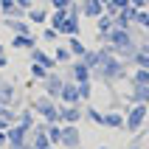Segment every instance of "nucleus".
Instances as JSON below:
<instances>
[{
    "instance_id": "6",
    "label": "nucleus",
    "mask_w": 149,
    "mask_h": 149,
    "mask_svg": "<svg viewBox=\"0 0 149 149\" xmlns=\"http://www.w3.org/2000/svg\"><path fill=\"white\" fill-rule=\"evenodd\" d=\"M34 59H37V62H40L42 68H51V65H54V59H48V56H45V54H40V51L34 54Z\"/></svg>"
},
{
    "instance_id": "16",
    "label": "nucleus",
    "mask_w": 149,
    "mask_h": 149,
    "mask_svg": "<svg viewBox=\"0 0 149 149\" xmlns=\"http://www.w3.org/2000/svg\"><path fill=\"white\" fill-rule=\"evenodd\" d=\"M65 118H68V121H76V118H79V113H76V110H65Z\"/></svg>"
},
{
    "instance_id": "9",
    "label": "nucleus",
    "mask_w": 149,
    "mask_h": 149,
    "mask_svg": "<svg viewBox=\"0 0 149 149\" xmlns=\"http://www.w3.org/2000/svg\"><path fill=\"white\" fill-rule=\"evenodd\" d=\"M0 6H3V11H8V14H20V11L14 8V3H11V0H3Z\"/></svg>"
},
{
    "instance_id": "15",
    "label": "nucleus",
    "mask_w": 149,
    "mask_h": 149,
    "mask_svg": "<svg viewBox=\"0 0 149 149\" xmlns=\"http://www.w3.org/2000/svg\"><path fill=\"white\" fill-rule=\"evenodd\" d=\"M138 65H141V68H149V56H146V54H138Z\"/></svg>"
},
{
    "instance_id": "1",
    "label": "nucleus",
    "mask_w": 149,
    "mask_h": 149,
    "mask_svg": "<svg viewBox=\"0 0 149 149\" xmlns=\"http://www.w3.org/2000/svg\"><path fill=\"white\" fill-rule=\"evenodd\" d=\"M84 14L99 17L101 14V0H84Z\"/></svg>"
},
{
    "instance_id": "3",
    "label": "nucleus",
    "mask_w": 149,
    "mask_h": 149,
    "mask_svg": "<svg viewBox=\"0 0 149 149\" xmlns=\"http://www.w3.org/2000/svg\"><path fill=\"white\" fill-rule=\"evenodd\" d=\"M143 121V107H135L132 110V116H130V130H138Z\"/></svg>"
},
{
    "instance_id": "22",
    "label": "nucleus",
    "mask_w": 149,
    "mask_h": 149,
    "mask_svg": "<svg viewBox=\"0 0 149 149\" xmlns=\"http://www.w3.org/2000/svg\"><path fill=\"white\" fill-rule=\"evenodd\" d=\"M48 149H51V146H48Z\"/></svg>"
},
{
    "instance_id": "20",
    "label": "nucleus",
    "mask_w": 149,
    "mask_h": 149,
    "mask_svg": "<svg viewBox=\"0 0 149 149\" xmlns=\"http://www.w3.org/2000/svg\"><path fill=\"white\" fill-rule=\"evenodd\" d=\"M68 3H70V0H56V6H68Z\"/></svg>"
},
{
    "instance_id": "7",
    "label": "nucleus",
    "mask_w": 149,
    "mask_h": 149,
    "mask_svg": "<svg viewBox=\"0 0 149 149\" xmlns=\"http://www.w3.org/2000/svg\"><path fill=\"white\" fill-rule=\"evenodd\" d=\"M25 45L31 48V37H17L14 40V48H25Z\"/></svg>"
},
{
    "instance_id": "21",
    "label": "nucleus",
    "mask_w": 149,
    "mask_h": 149,
    "mask_svg": "<svg viewBox=\"0 0 149 149\" xmlns=\"http://www.w3.org/2000/svg\"><path fill=\"white\" fill-rule=\"evenodd\" d=\"M3 65H6V56H3V54H0V68H3Z\"/></svg>"
},
{
    "instance_id": "12",
    "label": "nucleus",
    "mask_w": 149,
    "mask_h": 149,
    "mask_svg": "<svg viewBox=\"0 0 149 149\" xmlns=\"http://www.w3.org/2000/svg\"><path fill=\"white\" fill-rule=\"evenodd\" d=\"M62 138H65V143H76V130H68Z\"/></svg>"
},
{
    "instance_id": "11",
    "label": "nucleus",
    "mask_w": 149,
    "mask_h": 149,
    "mask_svg": "<svg viewBox=\"0 0 149 149\" xmlns=\"http://www.w3.org/2000/svg\"><path fill=\"white\" fill-rule=\"evenodd\" d=\"M40 110H42V113H45L48 118H56V110H54V107H48V104H40Z\"/></svg>"
},
{
    "instance_id": "2",
    "label": "nucleus",
    "mask_w": 149,
    "mask_h": 149,
    "mask_svg": "<svg viewBox=\"0 0 149 149\" xmlns=\"http://www.w3.org/2000/svg\"><path fill=\"white\" fill-rule=\"evenodd\" d=\"M110 40L116 42V45H121V48H127V45H130V37H127V31H124V28H121V31L116 28V31L110 34Z\"/></svg>"
},
{
    "instance_id": "19",
    "label": "nucleus",
    "mask_w": 149,
    "mask_h": 149,
    "mask_svg": "<svg viewBox=\"0 0 149 149\" xmlns=\"http://www.w3.org/2000/svg\"><path fill=\"white\" fill-rule=\"evenodd\" d=\"M127 3H130V0H116V6H127Z\"/></svg>"
},
{
    "instance_id": "8",
    "label": "nucleus",
    "mask_w": 149,
    "mask_h": 149,
    "mask_svg": "<svg viewBox=\"0 0 149 149\" xmlns=\"http://www.w3.org/2000/svg\"><path fill=\"white\" fill-rule=\"evenodd\" d=\"M104 124H110V127H121V116H104Z\"/></svg>"
},
{
    "instance_id": "17",
    "label": "nucleus",
    "mask_w": 149,
    "mask_h": 149,
    "mask_svg": "<svg viewBox=\"0 0 149 149\" xmlns=\"http://www.w3.org/2000/svg\"><path fill=\"white\" fill-rule=\"evenodd\" d=\"M31 20H34V23H42V20H45V14H42V11H34Z\"/></svg>"
},
{
    "instance_id": "10",
    "label": "nucleus",
    "mask_w": 149,
    "mask_h": 149,
    "mask_svg": "<svg viewBox=\"0 0 149 149\" xmlns=\"http://www.w3.org/2000/svg\"><path fill=\"white\" fill-rule=\"evenodd\" d=\"M76 76H79L82 82H87V68H84V65H76Z\"/></svg>"
},
{
    "instance_id": "18",
    "label": "nucleus",
    "mask_w": 149,
    "mask_h": 149,
    "mask_svg": "<svg viewBox=\"0 0 149 149\" xmlns=\"http://www.w3.org/2000/svg\"><path fill=\"white\" fill-rule=\"evenodd\" d=\"M3 143H6V135H3V130H0V146H3Z\"/></svg>"
},
{
    "instance_id": "13",
    "label": "nucleus",
    "mask_w": 149,
    "mask_h": 149,
    "mask_svg": "<svg viewBox=\"0 0 149 149\" xmlns=\"http://www.w3.org/2000/svg\"><path fill=\"white\" fill-rule=\"evenodd\" d=\"M48 135H51V141H59L62 138V132H59L56 127H48Z\"/></svg>"
},
{
    "instance_id": "5",
    "label": "nucleus",
    "mask_w": 149,
    "mask_h": 149,
    "mask_svg": "<svg viewBox=\"0 0 149 149\" xmlns=\"http://www.w3.org/2000/svg\"><path fill=\"white\" fill-rule=\"evenodd\" d=\"M48 93H54V96H56V93H62V84H59L56 76H51V79H48Z\"/></svg>"
},
{
    "instance_id": "14",
    "label": "nucleus",
    "mask_w": 149,
    "mask_h": 149,
    "mask_svg": "<svg viewBox=\"0 0 149 149\" xmlns=\"http://www.w3.org/2000/svg\"><path fill=\"white\" fill-rule=\"evenodd\" d=\"M70 51H76V54H84V48H82V42H76V40H70Z\"/></svg>"
},
{
    "instance_id": "4",
    "label": "nucleus",
    "mask_w": 149,
    "mask_h": 149,
    "mask_svg": "<svg viewBox=\"0 0 149 149\" xmlns=\"http://www.w3.org/2000/svg\"><path fill=\"white\" fill-rule=\"evenodd\" d=\"M62 96H65V101H76L79 99V90H76L73 84H65V87H62Z\"/></svg>"
}]
</instances>
